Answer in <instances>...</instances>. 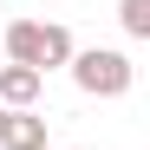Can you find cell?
I'll return each instance as SVG.
<instances>
[{
    "mask_svg": "<svg viewBox=\"0 0 150 150\" xmlns=\"http://www.w3.org/2000/svg\"><path fill=\"white\" fill-rule=\"evenodd\" d=\"M0 150H46V117L39 111H0Z\"/></svg>",
    "mask_w": 150,
    "mask_h": 150,
    "instance_id": "obj_3",
    "label": "cell"
},
{
    "mask_svg": "<svg viewBox=\"0 0 150 150\" xmlns=\"http://www.w3.org/2000/svg\"><path fill=\"white\" fill-rule=\"evenodd\" d=\"M137 79L131 52H117V46H85V52H72V85L85 98H124Z\"/></svg>",
    "mask_w": 150,
    "mask_h": 150,
    "instance_id": "obj_2",
    "label": "cell"
},
{
    "mask_svg": "<svg viewBox=\"0 0 150 150\" xmlns=\"http://www.w3.org/2000/svg\"><path fill=\"white\" fill-rule=\"evenodd\" d=\"M72 52H79L72 33H65V26H39V20H13L7 39H0V59H7V65H33L39 79H46L52 65H72Z\"/></svg>",
    "mask_w": 150,
    "mask_h": 150,
    "instance_id": "obj_1",
    "label": "cell"
},
{
    "mask_svg": "<svg viewBox=\"0 0 150 150\" xmlns=\"http://www.w3.org/2000/svg\"><path fill=\"white\" fill-rule=\"evenodd\" d=\"M0 65H7V59H0Z\"/></svg>",
    "mask_w": 150,
    "mask_h": 150,
    "instance_id": "obj_6",
    "label": "cell"
},
{
    "mask_svg": "<svg viewBox=\"0 0 150 150\" xmlns=\"http://www.w3.org/2000/svg\"><path fill=\"white\" fill-rule=\"evenodd\" d=\"M117 20L131 39H150V0H117Z\"/></svg>",
    "mask_w": 150,
    "mask_h": 150,
    "instance_id": "obj_5",
    "label": "cell"
},
{
    "mask_svg": "<svg viewBox=\"0 0 150 150\" xmlns=\"http://www.w3.org/2000/svg\"><path fill=\"white\" fill-rule=\"evenodd\" d=\"M39 72L33 65H0V105L7 111H33V98H39Z\"/></svg>",
    "mask_w": 150,
    "mask_h": 150,
    "instance_id": "obj_4",
    "label": "cell"
}]
</instances>
